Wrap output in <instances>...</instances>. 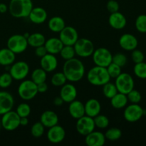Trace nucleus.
I'll return each instance as SVG.
<instances>
[{
    "instance_id": "nucleus-1",
    "label": "nucleus",
    "mask_w": 146,
    "mask_h": 146,
    "mask_svg": "<svg viewBox=\"0 0 146 146\" xmlns=\"http://www.w3.org/2000/svg\"><path fill=\"white\" fill-rule=\"evenodd\" d=\"M63 73L67 81L78 82L85 75V66L84 63L76 58H73L65 61L63 66Z\"/></svg>"
},
{
    "instance_id": "nucleus-2",
    "label": "nucleus",
    "mask_w": 146,
    "mask_h": 146,
    "mask_svg": "<svg viewBox=\"0 0 146 146\" xmlns=\"http://www.w3.org/2000/svg\"><path fill=\"white\" fill-rule=\"evenodd\" d=\"M33 8L32 0H11L8 10L13 17L20 19L28 17Z\"/></svg>"
},
{
    "instance_id": "nucleus-3",
    "label": "nucleus",
    "mask_w": 146,
    "mask_h": 146,
    "mask_svg": "<svg viewBox=\"0 0 146 146\" xmlns=\"http://www.w3.org/2000/svg\"><path fill=\"white\" fill-rule=\"evenodd\" d=\"M86 78L89 84L95 86H102L111 80L107 68L96 66L88 71Z\"/></svg>"
},
{
    "instance_id": "nucleus-4",
    "label": "nucleus",
    "mask_w": 146,
    "mask_h": 146,
    "mask_svg": "<svg viewBox=\"0 0 146 146\" xmlns=\"http://www.w3.org/2000/svg\"><path fill=\"white\" fill-rule=\"evenodd\" d=\"M18 95L24 101H30L38 94L37 85L32 80H24L18 87Z\"/></svg>"
},
{
    "instance_id": "nucleus-5",
    "label": "nucleus",
    "mask_w": 146,
    "mask_h": 146,
    "mask_svg": "<svg viewBox=\"0 0 146 146\" xmlns=\"http://www.w3.org/2000/svg\"><path fill=\"white\" fill-rule=\"evenodd\" d=\"M74 48L75 49L76 55L82 58L91 56L95 50L94 43L86 38H78L74 45Z\"/></svg>"
},
{
    "instance_id": "nucleus-6",
    "label": "nucleus",
    "mask_w": 146,
    "mask_h": 146,
    "mask_svg": "<svg viewBox=\"0 0 146 146\" xmlns=\"http://www.w3.org/2000/svg\"><path fill=\"white\" fill-rule=\"evenodd\" d=\"M28 46L27 38L21 34H14L11 36L7 40V48L15 54L24 52L27 49Z\"/></svg>"
},
{
    "instance_id": "nucleus-7",
    "label": "nucleus",
    "mask_w": 146,
    "mask_h": 146,
    "mask_svg": "<svg viewBox=\"0 0 146 146\" xmlns=\"http://www.w3.org/2000/svg\"><path fill=\"white\" fill-rule=\"evenodd\" d=\"M113 55L106 48L101 47L94 50L92 54L93 61L96 66L106 68L112 62Z\"/></svg>"
},
{
    "instance_id": "nucleus-8",
    "label": "nucleus",
    "mask_w": 146,
    "mask_h": 146,
    "mask_svg": "<svg viewBox=\"0 0 146 146\" xmlns=\"http://www.w3.org/2000/svg\"><path fill=\"white\" fill-rule=\"evenodd\" d=\"M115 85L119 93L128 94L135 86L133 77L128 73H121L115 78Z\"/></svg>"
},
{
    "instance_id": "nucleus-9",
    "label": "nucleus",
    "mask_w": 146,
    "mask_h": 146,
    "mask_svg": "<svg viewBox=\"0 0 146 146\" xmlns=\"http://www.w3.org/2000/svg\"><path fill=\"white\" fill-rule=\"evenodd\" d=\"M29 70V66L27 62L19 61L11 64L9 68V74L14 80L22 81L28 76Z\"/></svg>"
},
{
    "instance_id": "nucleus-10",
    "label": "nucleus",
    "mask_w": 146,
    "mask_h": 146,
    "mask_svg": "<svg viewBox=\"0 0 146 146\" xmlns=\"http://www.w3.org/2000/svg\"><path fill=\"white\" fill-rule=\"evenodd\" d=\"M1 123L2 128L6 131H15L20 126V117L16 111L11 110L3 114Z\"/></svg>"
},
{
    "instance_id": "nucleus-11",
    "label": "nucleus",
    "mask_w": 146,
    "mask_h": 146,
    "mask_svg": "<svg viewBox=\"0 0 146 146\" xmlns=\"http://www.w3.org/2000/svg\"><path fill=\"white\" fill-rule=\"evenodd\" d=\"M145 114V110L137 104H131L125 107L123 116L125 121L130 123H135L141 119Z\"/></svg>"
},
{
    "instance_id": "nucleus-12",
    "label": "nucleus",
    "mask_w": 146,
    "mask_h": 146,
    "mask_svg": "<svg viewBox=\"0 0 146 146\" xmlns=\"http://www.w3.org/2000/svg\"><path fill=\"white\" fill-rule=\"evenodd\" d=\"M96 125L94 123V118L85 115L77 119L76 129L80 135L86 136L94 131Z\"/></svg>"
},
{
    "instance_id": "nucleus-13",
    "label": "nucleus",
    "mask_w": 146,
    "mask_h": 146,
    "mask_svg": "<svg viewBox=\"0 0 146 146\" xmlns=\"http://www.w3.org/2000/svg\"><path fill=\"white\" fill-rule=\"evenodd\" d=\"M60 40L64 45L74 46L78 39L77 30L71 26H66L59 32Z\"/></svg>"
},
{
    "instance_id": "nucleus-14",
    "label": "nucleus",
    "mask_w": 146,
    "mask_h": 146,
    "mask_svg": "<svg viewBox=\"0 0 146 146\" xmlns=\"http://www.w3.org/2000/svg\"><path fill=\"white\" fill-rule=\"evenodd\" d=\"M65 137V129L58 124L48 128L46 134L48 141L53 144L60 143L64 141Z\"/></svg>"
},
{
    "instance_id": "nucleus-15",
    "label": "nucleus",
    "mask_w": 146,
    "mask_h": 146,
    "mask_svg": "<svg viewBox=\"0 0 146 146\" xmlns=\"http://www.w3.org/2000/svg\"><path fill=\"white\" fill-rule=\"evenodd\" d=\"M14 104V97L7 91H0V115L12 110Z\"/></svg>"
},
{
    "instance_id": "nucleus-16",
    "label": "nucleus",
    "mask_w": 146,
    "mask_h": 146,
    "mask_svg": "<svg viewBox=\"0 0 146 146\" xmlns=\"http://www.w3.org/2000/svg\"><path fill=\"white\" fill-rule=\"evenodd\" d=\"M77 94L78 92L75 86L71 84H65L61 86L60 97L62 98L64 103L69 104L76 99Z\"/></svg>"
},
{
    "instance_id": "nucleus-17",
    "label": "nucleus",
    "mask_w": 146,
    "mask_h": 146,
    "mask_svg": "<svg viewBox=\"0 0 146 146\" xmlns=\"http://www.w3.org/2000/svg\"><path fill=\"white\" fill-rule=\"evenodd\" d=\"M119 45L123 49L128 51H132L137 48L138 41L136 37L131 34H124L120 37Z\"/></svg>"
},
{
    "instance_id": "nucleus-18",
    "label": "nucleus",
    "mask_w": 146,
    "mask_h": 146,
    "mask_svg": "<svg viewBox=\"0 0 146 146\" xmlns=\"http://www.w3.org/2000/svg\"><path fill=\"white\" fill-rule=\"evenodd\" d=\"M40 65L41 68L46 73L52 72L55 71L58 66V60L55 55L48 53L41 58Z\"/></svg>"
},
{
    "instance_id": "nucleus-19",
    "label": "nucleus",
    "mask_w": 146,
    "mask_h": 146,
    "mask_svg": "<svg viewBox=\"0 0 146 146\" xmlns=\"http://www.w3.org/2000/svg\"><path fill=\"white\" fill-rule=\"evenodd\" d=\"M108 23L111 28L116 30H121L125 27L127 20L122 13L117 11V12L111 13L108 18Z\"/></svg>"
},
{
    "instance_id": "nucleus-20",
    "label": "nucleus",
    "mask_w": 146,
    "mask_h": 146,
    "mask_svg": "<svg viewBox=\"0 0 146 146\" xmlns=\"http://www.w3.org/2000/svg\"><path fill=\"white\" fill-rule=\"evenodd\" d=\"M85 137V143L88 146H103L106 140L105 135L100 131H94Z\"/></svg>"
},
{
    "instance_id": "nucleus-21",
    "label": "nucleus",
    "mask_w": 146,
    "mask_h": 146,
    "mask_svg": "<svg viewBox=\"0 0 146 146\" xmlns=\"http://www.w3.org/2000/svg\"><path fill=\"white\" fill-rule=\"evenodd\" d=\"M46 11L42 7H34L31 9L28 18L35 24H41L47 19Z\"/></svg>"
},
{
    "instance_id": "nucleus-22",
    "label": "nucleus",
    "mask_w": 146,
    "mask_h": 146,
    "mask_svg": "<svg viewBox=\"0 0 146 146\" xmlns=\"http://www.w3.org/2000/svg\"><path fill=\"white\" fill-rule=\"evenodd\" d=\"M84 108H85L86 115L91 118H94L98 115L101 111V104L96 98L88 99L84 104Z\"/></svg>"
},
{
    "instance_id": "nucleus-23",
    "label": "nucleus",
    "mask_w": 146,
    "mask_h": 146,
    "mask_svg": "<svg viewBox=\"0 0 146 146\" xmlns=\"http://www.w3.org/2000/svg\"><path fill=\"white\" fill-rule=\"evenodd\" d=\"M40 122L45 128H51L58 123V116L54 111H45L40 117Z\"/></svg>"
},
{
    "instance_id": "nucleus-24",
    "label": "nucleus",
    "mask_w": 146,
    "mask_h": 146,
    "mask_svg": "<svg viewBox=\"0 0 146 146\" xmlns=\"http://www.w3.org/2000/svg\"><path fill=\"white\" fill-rule=\"evenodd\" d=\"M68 112L70 115L74 119H78L85 115V108L84 104L81 101L78 100H74L72 102L69 103Z\"/></svg>"
},
{
    "instance_id": "nucleus-25",
    "label": "nucleus",
    "mask_w": 146,
    "mask_h": 146,
    "mask_svg": "<svg viewBox=\"0 0 146 146\" xmlns=\"http://www.w3.org/2000/svg\"><path fill=\"white\" fill-rule=\"evenodd\" d=\"M48 54H59L61 50L62 49L64 44L61 42L59 38H56V37H51L48 39L46 40V42L44 44Z\"/></svg>"
},
{
    "instance_id": "nucleus-26",
    "label": "nucleus",
    "mask_w": 146,
    "mask_h": 146,
    "mask_svg": "<svg viewBox=\"0 0 146 146\" xmlns=\"http://www.w3.org/2000/svg\"><path fill=\"white\" fill-rule=\"evenodd\" d=\"M16 54L8 48L0 49V64L4 66H9L15 62Z\"/></svg>"
},
{
    "instance_id": "nucleus-27",
    "label": "nucleus",
    "mask_w": 146,
    "mask_h": 146,
    "mask_svg": "<svg viewBox=\"0 0 146 146\" xmlns=\"http://www.w3.org/2000/svg\"><path fill=\"white\" fill-rule=\"evenodd\" d=\"M111 105L115 109H122L127 106L128 102L126 94L117 93L111 99Z\"/></svg>"
},
{
    "instance_id": "nucleus-28",
    "label": "nucleus",
    "mask_w": 146,
    "mask_h": 146,
    "mask_svg": "<svg viewBox=\"0 0 146 146\" xmlns=\"http://www.w3.org/2000/svg\"><path fill=\"white\" fill-rule=\"evenodd\" d=\"M48 29L51 31L55 33H59L66 27L65 21L61 17H53L48 22Z\"/></svg>"
},
{
    "instance_id": "nucleus-29",
    "label": "nucleus",
    "mask_w": 146,
    "mask_h": 146,
    "mask_svg": "<svg viewBox=\"0 0 146 146\" xmlns=\"http://www.w3.org/2000/svg\"><path fill=\"white\" fill-rule=\"evenodd\" d=\"M46 40V37L44 36V34L38 32L29 34V37L27 38L29 46L34 47V48H36V47L44 45Z\"/></svg>"
},
{
    "instance_id": "nucleus-30",
    "label": "nucleus",
    "mask_w": 146,
    "mask_h": 146,
    "mask_svg": "<svg viewBox=\"0 0 146 146\" xmlns=\"http://www.w3.org/2000/svg\"><path fill=\"white\" fill-rule=\"evenodd\" d=\"M47 78V73L43 68H38L33 71L31 74V79L36 84L46 82Z\"/></svg>"
},
{
    "instance_id": "nucleus-31",
    "label": "nucleus",
    "mask_w": 146,
    "mask_h": 146,
    "mask_svg": "<svg viewBox=\"0 0 146 146\" xmlns=\"http://www.w3.org/2000/svg\"><path fill=\"white\" fill-rule=\"evenodd\" d=\"M102 86L103 94H104V96H105L106 98H108V99H111V98H113L117 93H118L115 84L111 83L110 81L109 82L106 83V84H104Z\"/></svg>"
},
{
    "instance_id": "nucleus-32",
    "label": "nucleus",
    "mask_w": 146,
    "mask_h": 146,
    "mask_svg": "<svg viewBox=\"0 0 146 146\" xmlns=\"http://www.w3.org/2000/svg\"><path fill=\"white\" fill-rule=\"evenodd\" d=\"M105 135L106 138L110 141H115L119 140L122 136V131L118 128H111L108 129L106 132Z\"/></svg>"
},
{
    "instance_id": "nucleus-33",
    "label": "nucleus",
    "mask_w": 146,
    "mask_h": 146,
    "mask_svg": "<svg viewBox=\"0 0 146 146\" xmlns=\"http://www.w3.org/2000/svg\"><path fill=\"white\" fill-rule=\"evenodd\" d=\"M59 54L61 58L65 60V61L74 58L76 56V52L74 46L64 45L62 49L60 51Z\"/></svg>"
},
{
    "instance_id": "nucleus-34",
    "label": "nucleus",
    "mask_w": 146,
    "mask_h": 146,
    "mask_svg": "<svg viewBox=\"0 0 146 146\" xmlns=\"http://www.w3.org/2000/svg\"><path fill=\"white\" fill-rule=\"evenodd\" d=\"M67 79L66 78L65 75L63 72H57L55 73L52 76L51 79V84L54 86L60 87L64 86V84H66Z\"/></svg>"
},
{
    "instance_id": "nucleus-35",
    "label": "nucleus",
    "mask_w": 146,
    "mask_h": 146,
    "mask_svg": "<svg viewBox=\"0 0 146 146\" xmlns=\"http://www.w3.org/2000/svg\"><path fill=\"white\" fill-rule=\"evenodd\" d=\"M94 121L96 127L100 128V129H105V128H108L109 125V119L108 117L104 115L98 114V115L94 117Z\"/></svg>"
},
{
    "instance_id": "nucleus-36",
    "label": "nucleus",
    "mask_w": 146,
    "mask_h": 146,
    "mask_svg": "<svg viewBox=\"0 0 146 146\" xmlns=\"http://www.w3.org/2000/svg\"><path fill=\"white\" fill-rule=\"evenodd\" d=\"M133 72L138 78L146 79V63L143 62L135 64L133 68Z\"/></svg>"
},
{
    "instance_id": "nucleus-37",
    "label": "nucleus",
    "mask_w": 146,
    "mask_h": 146,
    "mask_svg": "<svg viewBox=\"0 0 146 146\" xmlns=\"http://www.w3.org/2000/svg\"><path fill=\"white\" fill-rule=\"evenodd\" d=\"M45 131V127L41 122H36L31 128V134L34 138H40L42 136Z\"/></svg>"
},
{
    "instance_id": "nucleus-38",
    "label": "nucleus",
    "mask_w": 146,
    "mask_h": 146,
    "mask_svg": "<svg viewBox=\"0 0 146 146\" xmlns=\"http://www.w3.org/2000/svg\"><path fill=\"white\" fill-rule=\"evenodd\" d=\"M135 28L137 31L140 33L145 34L146 33V15L145 14H141L138 16L135 19Z\"/></svg>"
},
{
    "instance_id": "nucleus-39",
    "label": "nucleus",
    "mask_w": 146,
    "mask_h": 146,
    "mask_svg": "<svg viewBox=\"0 0 146 146\" xmlns=\"http://www.w3.org/2000/svg\"><path fill=\"white\" fill-rule=\"evenodd\" d=\"M31 107L27 103H21L17 106L16 112L20 118L21 117H29L31 113Z\"/></svg>"
},
{
    "instance_id": "nucleus-40",
    "label": "nucleus",
    "mask_w": 146,
    "mask_h": 146,
    "mask_svg": "<svg viewBox=\"0 0 146 146\" xmlns=\"http://www.w3.org/2000/svg\"><path fill=\"white\" fill-rule=\"evenodd\" d=\"M13 78L9 73H4L0 75V88H7L11 85Z\"/></svg>"
},
{
    "instance_id": "nucleus-41",
    "label": "nucleus",
    "mask_w": 146,
    "mask_h": 146,
    "mask_svg": "<svg viewBox=\"0 0 146 146\" xmlns=\"http://www.w3.org/2000/svg\"><path fill=\"white\" fill-rule=\"evenodd\" d=\"M106 68L111 78H115L117 76H118L122 73L121 72V67L113 62H111V64L106 67Z\"/></svg>"
},
{
    "instance_id": "nucleus-42",
    "label": "nucleus",
    "mask_w": 146,
    "mask_h": 146,
    "mask_svg": "<svg viewBox=\"0 0 146 146\" xmlns=\"http://www.w3.org/2000/svg\"><path fill=\"white\" fill-rule=\"evenodd\" d=\"M127 61L128 59H127L126 56L123 53H117L113 55L112 62L121 66V68L126 65Z\"/></svg>"
},
{
    "instance_id": "nucleus-43",
    "label": "nucleus",
    "mask_w": 146,
    "mask_h": 146,
    "mask_svg": "<svg viewBox=\"0 0 146 146\" xmlns=\"http://www.w3.org/2000/svg\"><path fill=\"white\" fill-rule=\"evenodd\" d=\"M127 98H128V101L131 103V104H138L141 102V99H142V96H141V93L135 89H133L126 94Z\"/></svg>"
},
{
    "instance_id": "nucleus-44",
    "label": "nucleus",
    "mask_w": 146,
    "mask_h": 146,
    "mask_svg": "<svg viewBox=\"0 0 146 146\" xmlns=\"http://www.w3.org/2000/svg\"><path fill=\"white\" fill-rule=\"evenodd\" d=\"M131 58H132L133 61L135 64H138V63H141L144 61L145 56H144V54L142 51L135 48V49L132 51Z\"/></svg>"
},
{
    "instance_id": "nucleus-45",
    "label": "nucleus",
    "mask_w": 146,
    "mask_h": 146,
    "mask_svg": "<svg viewBox=\"0 0 146 146\" xmlns=\"http://www.w3.org/2000/svg\"><path fill=\"white\" fill-rule=\"evenodd\" d=\"M119 4L115 0H109L106 4V8L110 13L117 12L119 10Z\"/></svg>"
},
{
    "instance_id": "nucleus-46",
    "label": "nucleus",
    "mask_w": 146,
    "mask_h": 146,
    "mask_svg": "<svg viewBox=\"0 0 146 146\" xmlns=\"http://www.w3.org/2000/svg\"><path fill=\"white\" fill-rule=\"evenodd\" d=\"M46 54H48V52H47L44 45L40 46L35 48V55L37 57L41 58V57L45 56Z\"/></svg>"
},
{
    "instance_id": "nucleus-47",
    "label": "nucleus",
    "mask_w": 146,
    "mask_h": 146,
    "mask_svg": "<svg viewBox=\"0 0 146 146\" xmlns=\"http://www.w3.org/2000/svg\"><path fill=\"white\" fill-rule=\"evenodd\" d=\"M37 90H38V93H41V94L46 92L48 90V85L46 82L37 84Z\"/></svg>"
},
{
    "instance_id": "nucleus-48",
    "label": "nucleus",
    "mask_w": 146,
    "mask_h": 146,
    "mask_svg": "<svg viewBox=\"0 0 146 146\" xmlns=\"http://www.w3.org/2000/svg\"><path fill=\"white\" fill-rule=\"evenodd\" d=\"M53 103H54V104L56 106H61L62 105L64 102V101L62 100V98H61L60 96H58V97H56V98H54Z\"/></svg>"
},
{
    "instance_id": "nucleus-49",
    "label": "nucleus",
    "mask_w": 146,
    "mask_h": 146,
    "mask_svg": "<svg viewBox=\"0 0 146 146\" xmlns=\"http://www.w3.org/2000/svg\"><path fill=\"white\" fill-rule=\"evenodd\" d=\"M28 117H21V118H20V125H21V126H26V125H28Z\"/></svg>"
},
{
    "instance_id": "nucleus-50",
    "label": "nucleus",
    "mask_w": 146,
    "mask_h": 146,
    "mask_svg": "<svg viewBox=\"0 0 146 146\" xmlns=\"http://www.w3.org/2000/svg\"><path fill=\"white\" fill-rule=\"evenodd\" d=\"M7 10H8V7L4 3H0V13L4 14L7 12Z\"/></svg>"
},
{
    "instance_id": "nucleus-51",
    "label": "nucleus",
    "mask_w": 146,
    "mask_h": 146,
    "mask_svg": "<svg viewBox=\"0 0 146 146\" xmlns=\"http://www.w3.org/2000/svg\"><path fill=\"white\" fill-rule=\"evenodd\" d=\"M1 128H2V126H1V121H0V129H1Z\"/></svg>"
},
{
    "instance_id": "nucleus-52",
    "label": "nucleus",
    "mask_w": 146,
    "mask_h": 146,
    "mask_svg": "<svg viewBox=\"0 0 146 146\" xmlns=\"http://www.w3.org/2000/svg\"><path fill=\"white\" fill-rule=\"evenodd\" d=\"M0 66H1V64H0Z\"/></svg>"
}]
</instances>
